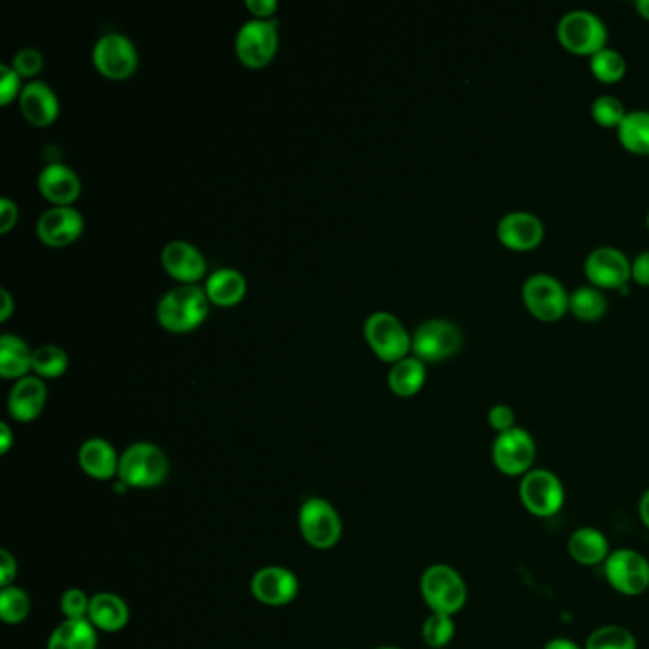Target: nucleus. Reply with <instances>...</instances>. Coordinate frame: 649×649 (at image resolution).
<instances>
[{
	"mask_svg": "<svg viewBox=\"0 0 649 649\" xmlns=\"http://www.w3.org/2000/svg\"><path fill=\"white\" fill-rule=\"evenodd\" d=\"M250 590L255 600L269 608H282L294 602L300 595V580L295 573L282 565H265L254 573Z\"/></svg>",
	"mask_w": 649,
	"mask_h": 649,
	"instance_id": "nucleus-15",
	"label": "nucleus"
},
{
	"mask_svg": "<svg viewBox=\"0 0 649 649\" xmlns=\"http://www.w3.org/2000/svg\"><path fill=\"white\" fill-rule=\"evenodd\" d=\"M585 649H638V641L628 628L621 625H603L595 628L587 641Z\"/></svg>",
	"mask_w": 649,
	"mask_h": 649,
	"instance_id": "nucleus-31",
	"label": "nucleus"
},
{
	"mask_svg": "<svg viewBox=\"0 0 649 649\" xmlns=\"http://www.w3.org/2000/svg\"><path fill=\"white\" fill-rule=\"evenodd\" d=\"M568 555L580 565H587V568L603 565L611 555L610 542L598 527H577L568 537Z\"/></svg>",
	"mask_w": 649,
	"mask_h": 649,
	"instance_id": "nucleus-23",
	"label": "nucleus"
},
{
	"mask_svg": "<svg viewBox=\"0 0 649 649\" xmlns=\"http://www.w3.org/2000/svg\"><path fill=\"white\" fill-rule=\"evenodd\" d=\"M590 73L603 85H615L625 77V58L613 48H602L600 52L590 55Z\"/></svg>",
	"mask_w": 649,
	"mask_h": 649,
	"instance_id": "nucleus-32",
	"label": "nucleus"
},
{
	"mask_svg": "<svg viewBox=\"0 0 649 649\" xmlns=\"http://www.w3.org/2000/svg\"><path fill=\"white\" fill-rule=\"evenodd\" d=\"M16 558L12 557L7 549L0 550V583H2V588L10 587L12 581L16 580Z\"/></svg>",
	"mask_w": 649,
	"mask_h": 649,
	"instance_id": "nucleus-41",
	"label": "nucleus"
},
{
	"mask_svg": "<svg viewBox=\"0 0 649 649\" xmlns=\"http://www.w3.org/2000/svg\"><path fill=\"white\" fill-rule=\"evenodd\" d=\"M543 649H585L580 646L577 641L570 640V638H552V640L545 644Z\"/></svg>",
	"mask_w": 649,
	"mask_h": 649,
	"instance_id": "nucleus-47",
	"label": "nucleus"
},
{
	"mask_svg": "<svg viewBox=\"0 0 649 649\" xmlns=\"http://www.w3.org/2000/svg\"><path fill=\"white\" fill-rule=\"evenodd\" d=\"M88 621L103 633H118L130 621V608L120 596L100 593L90 600Z\"/></svg>",
	"mask_w": 649,
	"mask_h": 649,
	"instance_id": "nucleus-24",
	"label": "nucleus"
},
{
	"mask_svg": "<svg viewBox=\"0 0 649 649\" xmlns=\"http://www.w3.org/2000/svg\"><path fill=\"white\" fill-rule=\"evenodd\" d=\"M48 400V386L39 376L17 379L9 396L10 416L20 423H29L39 418Z\"/></svg>",
	"mask_w": 649,
	"mask_h": 649,
	"instance_id": "nucleus-19",
	"label": "nucleus"
},
{
	"mask_svg": "<svg viewBox=\"0 0 649 649\" xmlns=\"http://www.w3.org/2000/svg\"><path fill=\"white\" fill-rule=\"evenodd\" d=\"M585 275L593 287L619 290L633 279V262L618 247H596L585 259Z\"/></svg>",
	"mask_w": 649,
	"mask_h": 649,
	"instance_id": "nucleus-14",
	"label": "nucleus"
},
{
	"mask_svg": "<svg viewBox=\"0 0 649 649\" xmlns=\"http://www.w3.org/2000/svg\"><path fill=\"white\" fill-rule=\"evenodd\" d=\"M85 231V217L73 206H54L37 221L39 239L52 247L69 246Z\"/></svg>",
	"mask_w": 649,
	"mask_h": 649,
	"instance_id": "nucleus-17",
	"label": "nucleus"
},
{
	"mask_svg": "<svg viewBox=\"0 0 649 649\" xmlns=\"http://www.w3.org/2000/svg\"><path fill=\"white\" fill-rule=\"evenodd\" d=\"M419 590L431 613H444L451 618L463 610L469 600V588L463 575L449 564L429 565L419 580Z\"/></svg>",
	"mask_w": 649,
	"mask_h": 649,
	"instance_id": "nucleus-2",
	"label": "nucleus"
},
{
	"mask_svg": "<svg viewBox=\"0 0 649 649\" xmlns=\"http://www.w3.org/2000/svg\"><path fill=\"white\" fill-rule=\"evenodd\" d=\"M170 474V461L163 449L151 442H136L124 449L118 465V480L128 487L151 489L161 486Z\"/></svg>",
	"mask_w": 649,
	"mask_h": 649,
	"instance_id": "nucleus-3",
	"label": "nucleus"
},
{
	"mask_svg": "<svg viewBox=\"0 0 649 649\" xmlns=\"http://www.w3.org/2000/svg\"><path fill=\"white\" fill-rule=\"evenodd\" d=\"M69 366L67 353L58 345H42L33 351V370L39 378H60Z\"/></svg>",
	"mask_w": 649,
	"mask_h": 649,
	"instance_id": "nucleus-35",
	"label": "nucleus"
},
{
	"mask_svg": "<svg viewBox=\"0 0 649 649\" xmlns=\"http://www.w3.org/2000/svg\"><path fill=\"white\" fill-rule=\"evenodd\" d=\"M421 636L431 649H448L449 644L456 638V621L451 615L431 613L423 623Z\"/></svg>",
	"mask_w": 649,
	"mask_h": 649,
	"instance_id": "nucleus-34",
	"label": "nucleus"
},
{
	"mask_svg": "<svg viewBox=\"0 0 649 649\" xmlns=\"http://www.w3.org/2000/svg\"><path fill=\"white\" fill-rule=\"evenodd\" d=\"M522 302L542 322H557L570 310V294L560 280L547 272H535L524 280Z\"/></svg>",
	"mask_w": 649,
	"mask_h": 649,
	"instance_id": "nucleus-10",
	"label": "nucleus"
},
{
	"mask_svg": "<svg viewBox=\"0 0 649 649\" xmlns=\"http://www.w3.org/2000/svg\"><path fill=\"white\" fill-rule=\"evenodd\" d=\"M98 628L88 621H71L65 619L63 623L55 626L54 633L50 634L48 649H96L98 648Z\"/></svg>",
	"mask_w": 649,
	"mask_h": 649,
	"instance_id": "nucleus-27",
	"label": "nucleus"
},
{
	"mask_svg": "<svg viewBox=\"0 0 649 649\" xmlns=\"http://www.w3.org/2000/svg\"><path fill=\"white\" fill-rule=\"evenodd\" d=\"M17 206L14 202L10 201L9 196H2L0 199V232L7 234V232L17 224Z\"/></svg>",
	"mask_w": 649,
	"mask_h": 649,
	"instance_id": "nucleus-42",
	"label": "nucleus"
},
{
	"mask_svg": "<svg viewBox=\"0 0 649 649\" xmlns=\"http://www.w3.org/2000/svg\"><path fill=\"white\" fill-rule=\"evenodd\" d=\"M20 107L25 118L33 126H50L60 115V100L54 90L42 82V80H31L29 85L24 86L22 96H20Z\"/></svg>",
	"mask_w": 649,
	"mask_h": 649,
	"instance_id": "nucleus-21",
	"label": "nucleus"
},
{
	"mask_svg": "<svg viewBox=\"0 0 649 649\" xmlns=\"http://www.w3.org/2000/svg\"><path fill=\"white\" fill-rule=\"evenodd\" d=\"M590 113H593L595 123L600 124L602 128H619L625 120L628 111L623 105V101L618 100L615 96H598L593 101Z\"/></svg>",
	"mask_w": 649,
	"mask_h": 649,
	"instance_id": "nucleus-36",
	"label": "nucleus"
},
{
	"mask_svg": "<svg viewBox=\"0 0 649 649\" xmlns=\"http://www.w3.org/2000/svg\"><path fill=\"white\" fill-rule=\"evenodd\" d=\"M364 338L371 351L385 362H398L411 351V335L406 326L391 313H371L364 322Z\"/></svg>",
	"mask_w": 649,
	"mask_h": 649,
	"instance_id": "nucleus-8",
	"label": "nucleus"
},
{
	"mask_svg": "<svg viewBox=\"0 0 649 649\" xmlns=\"http://www.w3.org/2000/svg\"><path fill=\"white\" fill-rule=\"evenodd\" d=\"M33 370V351L20 335L4 333L0 338V376L22 379Z\"/></svg>",
	"mask_w": 649,
	"mask_h": 649,
	"instance_id": "nucleus-26",
	"label": "nucleus"
},
{
	"mask_svg": "<svg viewBox=\"0 0 649 649\" xmlns=\"http://www.w3.org/2000/svg\"><path fill=\"white\" fill-rule=\"evenodd\" d=\"M22 77L12 65L2 63L0 65V103L9 105L10 101L16 100L22 96Z\"/></svg>",
	"mask_w": 649,
	"mask_h": 649,
	"instance_id": "nucleus-39",
	"label": "nucleus"
},
{
	"mask_svg": "<svg viewBox=\"0 0 649 649\" xmlns=\"http://www.w3.org/2000/svg\"><path fill=\"white\" fill-rule=\"evenodd\" d=\"M560 44L575 55H595L606 48L608 29L602 17L590 10H572L560 17L557 25Z\"/></svg>",
	"mask_w": 649,
	"mask_h": 649,
	"instance_id": "nucleus-5",
	"label": "nucleus"
},
{
	"mask_svg": "<svg viewBox=\"0 0 649 649\" xmlns=\"http://www.w3.org/2000/svg\"><path fill=\"white\" fill-rule=\"evenodd\" d=\"M633 280L641 287H649V250L634 257Z\"/></svg>",
	"mask_w": 649,
	"mask_h": 649,
	"instance_id": "nucleus-43",
	"label": "nucleus"
},
{
	"mask_svg": "<svg viewBox=\"0 0 649 649\" xmlns=\"http://www.w3.org/2000/svg\"><path fill=\"white\" fill-rule=\"evenodd\" d=\"M425 379V362L419 360L418 356H406L403 360L393 364V368L389 370V389L396 396L410 398L423 389Z\"/></svg>",
	"mask_w": 649,
	"mask_h": 649,
	"instance_id": "nucleus-28",
	"label": "nucleus"
},
{
	"mask_svg": "<svg viewBox=\"0 0 649 649\" xmlns=\"http://www.w3.org/2000/svg\"><path fill=\"white\" fill-rule=\"evenodd\" d=\"M297 522H300L303 539L313 549H333L343 534L340 512L332 502L320 497H310L303 502Z\"/></svg>",
	"mask_w": 649,
	"mask_h": 649,
	"instance_id": "nucleus-9",
	"label": "nucleus"
},
{
	"mask_svg": "<svg viewBox=\"0 0 649 649\" xmlns=\"http://www.w3.org/2000/svg\"><path fill=\"white\" fill-rule=\"evenodd\" d=\"M246 9L254 14L255 20H269L279 4L275 0H247Z\"/></svg>",
	"mask_w": 649,
	"mask_h": 649,
	"instance_id": "nucleus-44",
	"label": "nucleus"
},
{
	"mask_svg": "<svg viewBox=\"0 0 649 649\" xmlns=\"http://www.w3.org/2000/svg\"><path fill=\"white\" fill-rule=\"evenodd\" d=\"M209 300L206 290L196 284L171 288L156 307V318L168 332H191L206 320Z\"/></svg>",
	"mask_w": 649,
	"mask_h": 649,
	"instance_id": "nucleus-1",
	"label": "nucleus"
},
{
	"mask_svg": "<svg viewBox=\"0 0 649 649\" xmlns=\"http://www.w3.org/2000/svg\"><path fill=\"white\" fill-rule=\"evenodd\" d=\"M90 600L85 590L80 588H67L60 600V608H62L65 619L71 621H80V619H88V611H90Z\"/></svg>",
	"mask_w": 649,
	"mask_h": 649,
	"instance_id": "nucleus-37",
	"label": "nucleus"
},
{
	"mask_svg": "<svg viewBox=\"0 0 649 649\" xmlns=\"http://www.w3.org/2000/svg\"><path fill=\"white\" fill-rule=\"evenodd\" d=\"M80 469L93 480H111L118 476L120 456L105 438H88L78 449Z\"/></svg>",
	"mask_w": 649,
	"mask_h": 649,
	"instance_id": "nucleus-22",
	"label": "nucleus"
},
{
	"mask_svg": "<svg viewBox=\"0 0 649 649\" xmlns=\"http://www.w3.org/2000/svg\"><path fill=\"white\" fill-rule=\"evenodd\" d=\"M618 138L634 155H649V111H628L618 128Z\"/></svg>",
	"mask_w": 649,
	"mask_h": 649,
	"instance_id": "nucleus-29",
	"label": "nucleus"
},
{
	"mask_svg": "<svg viewBox=\"0 0 649 649\" xmlns=\"http://www.w3.org/2000/svg\"><path fill=\"white\" fill-rule=\"evenodd\" d=\"M31 613V598L24 588L4 587L0 593V618L9 625H20Z\"/></svg>",
	"mask_w": 649,
	"mask_h": 649,
	"instance_id": "nucleus-33",
	"label": "nucleus"
},
{
	"mask_svg": "<svg viewBox=\"0 0 649 649\" xmlns=\"http://www.w3.org/2000/svg\"><path fill=\"white\" fill-rule=\"evenodd\" d=\"M240 63L250 69H262L279 52V29L271 20H250L240 27L234 39Z\"/></svg>",
	"mask_w": 649,
	"mask_h": 649,
	"instance_id": "nucleus-12",
	"label": "nucleus"
},
{
	"mask_svg": "<svg viewBox=\"0 0 649 649\" xmlns=\"http://www.w3.org/2000/svg\"><path fill=\"white\" fill-rule=\"evenodd\" d=\"M608 310V297L600 288L580 287L570 294V313L583 322H595Z\"/></svg>",
	"mask_w": 649,
	"mask_h": 649,
	"instance_id": "nucleus-30",
	"label": "nucleus"
},
{
	"mask_svg": "<svg viewBox=\"0 0 649 649\" xmlns=\"http://www.w3.org/2000/svg\"><path fill=\"white\" fill-rule=\"evenodd\" d=\"M638 514H640L641 524L649 530V487L641 494L638 502Z\"/></svg>",
	"mask_w": 649,
	"mask_h": 649,
	"instance_id": "nucleus-48",
	"label": "nucleus"
},
{
	"mask_svg": "<svg viewBox=\"0 0 649 649\" xmlns=\"http://www.w3.org/2000/svg\"><path fill=\"white\" fill-rule=\"evenodd\" d=\"M487 425L492 427L497 434L507 433L517 427L514 410L507 404H495L487 411Z\"/></svg>",
	"mask_w": 649,
	"mask_h": 649,
	"instance_id": "nucleus-40",
	"label": "nucleus"
},
{
	"mask_svg": "<svg viewBox=\"0 0 649 649\" xmlns=\"http://www.w3.org/2000/svg\"><path fill=\"white\" fill-rule=\"evenodd\" d=\"M497 239L502 246L514 252H530L542 246L545 239V225L532 212H509L497 224Z\"/></svg>",
	"mask_w": 649,
	"mask_h": 649,
	"instance_id": "nucleus-16",
	"label": "nucleus"
},
{
	"mask_svg": "<svg viewBox=\"0 0 649 649\" xmlns=\"http://www.w3.org/2000/svg\"><path fill=\"white\" fill-rule=\"evenodd\" d=\"M646 225H648V231H649V209H648V216H646Z\"/></svg>",
	"mask_w": 649,
	"mask_h": 649,
	"instance_id": "nucleus-51",
	"label": "nucleus"
},
{
	"mask_svg": "<svg viewBox=\"0 0 649 649\" xmlns=\"http://www.w3.org/2000/svg\"><path fill=\"white\" fill-rule=\"evenodd\" d=\"M518 499L532 517H557L564 509V484L557 472L535 467L518 482Z\"/></svg>",
	"mask_w": 649,
	"mask_h": 649,
	"instance_id": "nucleus-4",
	"label": "nucleus"
},
{
	"mask_svg": "<svg viewBox=\"0 0 649 649\" xmlns=\"http://www.w3.org/2000/svg\"><path fill=\"white\" fill-rule=\"evenodd\" d=\"M12 67L20 73V77H35V75H39L42 67H44V58H42V54H40L37 48H22V50L14 55Z\"/></svg>",
	"mask_w": 649,
	"mask_h": 649,
	"instance_id": "nucleus-38",
	"label": "nucleus"
},
{
	"mask_svg": "<svg viewBox=\"0 0 649 649\" xmlns=\"http://www.w3.org/2000/svg\"><path fill=\"white\" fill-rule=\"evenodd\" d=\"M602 570L608 585L621 596L634 598L649 590V560L638 550H611Z\"/></svg>",
	"mask_w": 649,
	"mask_h": 649,
	"instance_id": "nucleus-11",
	"label": "nucleus"
},
{
	"mask_svg": "<svg viewBox=\"0 0 649 649\" xmlns=\"http://www.w3.org/2000/svg\"><path fill=\"white\" fill-rule=\"evenodd\" d=\"M376 649H400V648H395V646H381V648H376Z\"/></svg>",
	"mask_w": 649,
	"mask_h": 649,
	"instance_id": "nucleus-50",
	"label": "nucleus"
},
{
	"mask_svg": "<svg viewBox=\"0 0 649 649\" xmlns=\"http://www.w3.org/2000/svg\"><path fill=\"white\" fill-rule=\"evenodd\" d=\"M164 271L183 284H194L206 275V259L199 247L187 240H171L163 247Z\"/></svg>",
	"mask_w": 649,
	"mask_h": 649,
	"instance_id": "nucleus-18",
	"label": "nucleus"
},
{
	"mask_svg": "<svg viewBox=\"0 0 649 649\" xmlns=\"http://www.w3.org/2000/svg\"><path fill=\"white\" fill-rule=\"evenodd\" d=\"M463 347V332L446 318H429L411 335V351L423 362H442Z\"/></svg>",
	"mask_w": 649,
	"mask_h": 649,
	"instance_id": "nucleus-7",
	"label": "nucleus"
},
{
	"mask_svg": "<svg viewBox=\"0 0 649 649\" xmlns=\"http://www.w3.org/2000/svg\"><path fill=\"white\" fill-rule=\"evenodd\" d=\"M537 459V444L534 436L522 427H514L507 433L497 434L492 444V463L502 476L522 479L534 471Z\"/></svg>",
	"mask_w": 649,
	"mask_h": 649,
	"instance_id": "nucleus-6",
	"label": "nucleus"
},
{
	"mask_svg": "<svg viewBox=\"0 0 649 649\" xmlns=\"http://www.w3.org/2000/svg\"><path fill=\"white\" fill-rule=\"evenodd\" d=\"M92 60L96 69L100 71L103 77L124 80L132 77L133 71L138 69L140 55L128 37L120 33H107L96 42Z\"/></svg>",
	"mask_w": 649,
	"mask_h": 649,
	"instance_id": "nucleus-13",
	"label": "nucleus"
},
{
	"mask_svg": "<svg viewBox=\"0 0 649 649\" xmlns=\"http://www.w3.org/2000/svg\"><path fill=\"white\" fill-rule=\"evenodd\" d=\"M636 10L640 12V16L649 22V0H638L636 2Z\"/></svg>",
	"mask_w": 649,
	"mask_h": 649,
	"instance_id": "nucleus-49",
	"label": "nucleus"
},
{
	"mask_svg": "<svg viewBox=\"0 0 649 649\" xmlns=\"http://www.w3.org/2000/svg\"><path fill=\"white\" fill-rule=\"evenodd\" d=\"M77 171L62 163L48 164L39 174V191L54 206H71L80 196Z\"/></svg>",
	"mask_w": 649,
	"mask_h": 649,
	"instance_id": "nucleus-20",
	"label": "nucleus"
},
{
	"mask_svg": "<svg viewBox=\"0 0 649 649\" xmlns=\"http://www.w3.org/2000/svg\"><path fill=\"white\" fill-rule=\"evenodd\" d=\"M12 442H14L12 429H10L9 423L2 421L0 423V454H9Z\"/></svg>",
	"mask_w": 649,
	"mask_h": 649,
	"instance_id": "nucleus-46",
	"label": "nucleus"
},
{
	"mask_svg": "<svg viewBox=\"0 0 649 649\" xmlns=\"http://www.w3.org/2000/svg\"><path fill=\"white\" fill-rule=\"evenodd\" d=\"M0 300H2V302H0V320L4 322V320H9L12 310H14V300H12V295H10L7 288L0 290Z\"/></svg>",
	"mask_w": 649,
	"mask_h": 649,
	"instance_id": "nucleus-45",
	"label": "nucleus"
},
{
	"mask_svg": "<svg viewBox=\"0 0 649 649\" xmlns=\"http://www.w3.org/2000/svg\"><path fill=\"white\" fill-rule=\"evenodd\" d=\"M204 290L209 303H214L217 307H234L244 300L247 282L242 272L225 267L209 275Z\"/></svg>",
	"mask_w": 649,
	"mask_h": 649,
	"instance_id": "nucleus-25",
	"label": "nucleus"
}]
</instances>
